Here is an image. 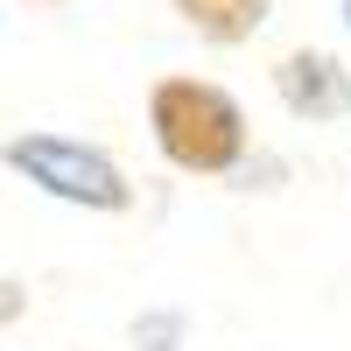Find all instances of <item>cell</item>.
<instances>
[{
  "label": "cell",
  "instance_id": "7a4b0ae2",
  "mask_svg": "<svg viewBox=\"0 0 351 351\" xmlns=\"http://www.w3.org/2000/svg\"><path fill=\"white\" fill-rule=\"evenodd\" d=\"M8 169L28 176L36 190L64 197V204H84V211H127V176L112 169L99 148H84V141H64V134H28L8 148Z\"/></svg>",
  "mask_w": 351,
  "mask_h": 351
},
{
  "label": "cell",
  "instance_id": "6da1fadb",
  "mask_svg": "<svg viewBox=\"0 0 351 351\" xmlns=\"http://www.w3.org/2000/svg\"><path fill=\"white\" fill-rule=\"evenodd\" d=\"M155 141H162V155L176 169H225V162H239L246 148V127H239V106H232L218 84H190V77H176L155 92Z\"/></svg>",
  "mask_w": 351,
  "mask_h": 351
},
{
  "label": "cell",
  "instance_id": "5b68a950",
  "mask_svg": "<svg viewBox=\"0 0 351 351\" xmlns=\"http://www.w3.org/2000/svg\"><path fill=\"white\" fill-rule=\"evenodd\" d=\"M176 337H183V316H141V324H134L141 351H176Z\"/></svg>",
  "mask_w": 351,
  "mask_h": 351
},
{
  "label": "cell",
  "instance_id": "277c9868",
  "mask_svg": "<svg viewBox=\"0 0 351 351\" xmlns=\"http://www.w3.org/2000/svg\"><path fill=\"white\" fill-rule=\"evenodd\" d=\"M183 14L204 28L211 43H239L267 21V0H183Z\"/></svg>",
  "mask_w": 351,
  "mask_h": 351
},
{
  "label": "cell",
  "instance_id": "3957f363",
  "mask_svg": "<svg viewBox=\"0 0 351 351\" xmlns=\"http://www.w3.org/2000/svg\"><path fill=\"white\" fill-rule=\"evenodd\" d=\"M274 84H281V99L295 112H309V120H337V112H351V71L337 64V56H324V49L288 56V64L274 71Z\"/></svg>",
  "mask_w": 351,
  "mask_h": 351
},
{
  "label": "cell",
  "instance_id": "8992f818",
  "mask_svg": "<svg viewBox=\"0 0 351 351\" xmlns=\"http://www.w3.org/2000/svg\"><path fill=\"white\" fill-rule=\"evenodd\" d=\"M344 28H351V0H344Z\"/></svg>",
  "mask_w": 351,
  "mask_h": 351
}]
</instances>
